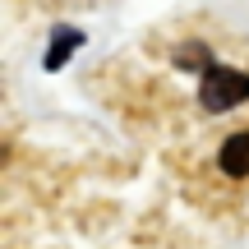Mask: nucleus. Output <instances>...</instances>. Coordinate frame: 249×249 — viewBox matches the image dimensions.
Segmentation results:
<instances>
[{
    "mask_svg": "<svg viewBox=\"0 0 249 249\" xmlns=\"http://www.w3.org/2000/svg\"><path fill=\"white\" fill-rule=\"evenodd\" d=\"M208 111H231L235 102L249 97V79L240 70H226V65H208L203 70V88H198Z\"/></svg>",
    "mask_w": 249,
    "mask_h": 249,
    "instance_id": "nucleus-1",
    "label": "nucleus"
},
{
    "mask_svg": "<svg viewBox=\"0 0 249 249\" xmlns=\"http://www.w3.org/2000/svg\"><path fill=\"white\" fill-rule=\"evenodd\" d=\"M222 171L226 176H249V134H231V139L222 143Z\"/></svg>",
    "mask_w": 249,
    "mask_h": 249,
    "instance_id": "nucleus-2",
    "label": "nucleus"
},
{
    "mask_svg": "<svg viewBox=\"0 0 249 249\" xmlns=\"http://www.w3.org/2000/svg\"><path fill=\"white\" fill-rule=\"evenodd\" d=\"M79 42H83L79 33H70V28H60V33H55V46H51V55H46V70H60V65H65V55H70V51H74Z\"/></svg>",
    "mask_w": 249,
    "mask_h": 249,
    "instance_id": "nucleus-3",
    "label": "nucleus"
}]
</instances>
